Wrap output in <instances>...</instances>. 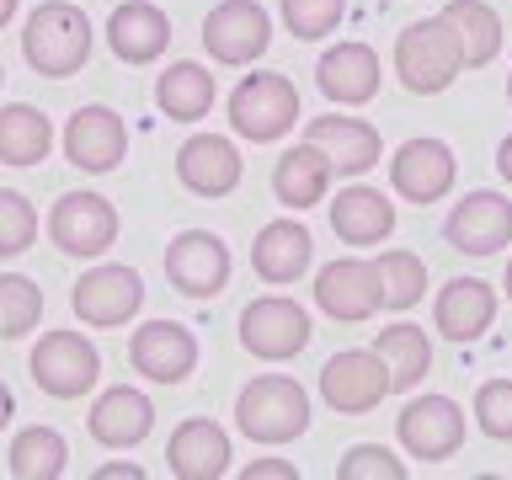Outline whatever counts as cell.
Segmentation results:
<instances>
[{"label": "cell", "instance_id": "6da1fadb", "mask_svg": "<svg viewBox=\"0 0 512 480\" xmlns=\"http://www.w3.org/2000/svg\"><path fill=\"white\" fill-rule=\"evenodd\" d=\"M91 16L75 6V0H43L38 11L27 16L22 27V54L38 75L48 80H70L86 70L91 59Z\"/></svg>", "mask_w": 512, "mask_h": 480}, {"label": "cell", "instance_id": "7a4b0ae2", "mask_svg": "<svg viewBox=\"0 0 512 480\" xmlns=\"http://www.w3.org/2000/svg\"><path fill=\"white\" fill-rule=\"evenodd\" d=\"M235 427L246 432L251 443H294L304 427H310V395H304L299 379L288 374H256L246 390L235 395Z\"/></svg>", "mask_w": 512, "mask_h": 480}, {"label": "cell", "instance_id": "3957f363", "mask_svg": "<svg viewBox=\"0 0 512 480\" xmlns=\"http://www.w3.org/2000/svg\"><path fill=\"white\" fill-rule=\"evenodd\" d=\"M464 70V54H459V38L448 32L443 16H427V22H411L406 32L395 38V75L411 96H438L459 80Z\"/></svg>", "mask_w": 512, "mask_h": 480}, {"label": "cell", "instance_id": "277c9868", "mask_svg": "<svg viewBox=\"0 0 512 480\" xmlns=\"http://www.w3.org/2000/svg\"><path fill=\"white\" fill-rule=\"evenodd\" d=\"M299 123V86L288 75L256 70L230 91V128L251 144H272Z\"/></svg>", "mask_w": 512, "mask_h": 480}, {"label": "cell", "instance_id": "5b68a950", "mask_svg": "<svg viewBox=\"0 0 512 480\" xmlns=\"http://www.w3.org/2000/svg\"><path fill=\"white\" fill-rule=\"evenodd\" d=\"M310 310L288 294H262L240 310V347L262 363H288L310 347Z\"/></svg>", "mask_w": 512, "mask_h": 480}, {"label": "cell", "instance_id": "8992f818", "mask_svg": "<svg viewBox=\"0 0 512 480\" xmlns=\"http://www.w3.org/2000/svg\"><path fill=\"white\" fill-rule=\"evenodd\" d=\"M32 384L54 400H80L102 379V352H96L80 331H43V342L32 347Z\"/></svg>", "mask_w": 512, "mask_h": 480}, {"label": "cell", "instance_id": "52a82bcc", "mask_svg": "<svg viewBox=\"0 0 512 480\" xmlns=\"http://www.w3.org/2000/svg\"><path fill=\"white\" fill-rule=\"evenodd\" d=\"M70 310L86 320L91 331H118V326H128V320L144 310V278L134 267L102 262V267H91V272L75 278Z\"/></svg>", "mask_w": 512, "mask_h": 480}, {"label": "cell", "instance_id": "ba28073f", "mask_svg": "<svg viewBox=\"0 0 512 480\" xmlns=\"http://www.w3.org/2000/svg\"><path fill=\"white\" fill-rule=\"evenodd\" d=\"M48 240L64 256H107L118 246V208H112L102 192H64V198L48 208Z\"/></svg>", "mask_w": 512, "mask_h": 480}, {"label": "cell", "instance_id": "9c48e42d", "mask_svg": "<svg viewBox=\"0 0 512 480\" xmlns=\"http://www.w3.org/2000/svg\"><path fill=\"white\" fill-rule=\"evenodd\" d=\"M166 278L187 299H219L230 288V246L214 230H182L166 246Z\"/></svg>", "mask_w": 512, "mask_h": 480}, {"label": "cell", "instance_id": "30bf717a", "mask_svg": "<svg viewBox=\"0 0 512 480\" xmlns=\"http://www.w3.org/2000/svg\"><path fill=\"white\" fill-rule=\"evenodd\" d=\"M267 43H272V22L256 0H219L203 16V48L214 64H230V70L256 64L267 54Z\"/></svg>", "mask_w": 512, "mask_h": 480}, {"label": "cell", "instance_id": "8fae6325", "mask_svg": "<svg viewBox=\"0 0 512 480\" xmlns=\"http://www.w3.org/2000/svg\"><path fill=\"white\" fill-rule=\"evenodd\" d=\"M395 438L411 459L443 464L464 448V411L448 395H416L411 406L395 416Z\"/></svg>", "mask_w": 512, "mask_h": 480}, {"label": "cell", "instance_id": "7c38bea8", "mask_svg": "<svg viewBox=\"0 0 512 480\" xmlns=\"http://www.w3.org/2000/svg\"><path fill=\"white\" fill-rule=\"evenodd\" d=\"M384 395H390V368H384L379 352L352 347L326 358V368H320V400L336 416H368Z\"/></svg>", "mask_w": 512, "mask_h": 480}, {"label": "cell", "instance_id": "4fadbf2b", "mask_svg": "<svg viewBox=\"0 0 512 480\" xmlns=\"http://www.w3.org/2000/svg\"><path fill=\"white\" fill-rule=\"evenodd\" d=\"M315 304L342 326H358V320H374L379 304V267L363 262V256H336L315 272Z\"/></svg>", "mask_w": 512, "mask_h": 480}, {"label": "cell", "instance_id": "5bb4252c", "mask_svg": "<svg viewBox=\"0 0 512 480\" xmlns=\"http://www.w3.org/2000/svg\"><path fill=\"white\" fill-rule=\"evenodd\" d=\"M128 155V123L118 118L112 107L91 102V107H75L70 123H64V160L75 171H118V160Z\"/></svg>", "mask_w": 512, "mask_h": 480}, {"label": "cell", "instance_id": "9a60e30c", "mask_svg": "<svg viewBox=\"0 0 512 480\" xmlns=\"http://www.w3.org/2000/svg\"><path fill=\"white\" fill-rule=\"evenodd\" d=\"M128 363L150 384H182L198 368V336L187 326H176V320H144L128 336Z\"/></svg>", "mask_w": 512, "mask_h": 480}, {"label": "cell", "instance_id": "2e32d148", "mask_svg": "<svg viewBox=\"0 0 512 480\" xmlns=\"http://www.w3.org/2000/svg\"><path fill=\"white\" fill-rule=\"evenodd\" d=\"M454 176H459V160L443 139H406L390 160V187L400 192L406 203H438L454 192Z\"/></svg>", "mask_w": 512, "mask_h": 480}, {"label": "cell", "instance_id": "e0dca14e", "mask_svg": "<svg viewBox=\"0 0 512 480\" xmlns=\"http://www.w3.org/2000/svg\"><path fill=\"white\" fill-rule=\"evenodd\" d=\"M443 240L459 256H496L502 246H512V203L502 192H470V198L454 203Z\"/></svg>", "mask_w": 512, "mask_h": 480}, {"label": "cell", "instance_id": "ac0fdd59", "mask_svg": "<svg viewBox=\"0 0 512 480\" xmlns=\"http://www.w3.org/2000/svg\"><path fill=\"white\" fill-rule=\"evenodd\" d=\"M246 176V160L224 134H192L182 150H176V182H182L192 198H230Z\"/></svg>", "mask_w": 512, "mask_h": 480}, {"label": "cell", "instance_id": "d6986e66", "mask_svg": "<svg viewBox=\"0 0 512 480\" xmlns=\"http://www.w3.org/2000/svg\"><path fill=\"white\" fill-rule=\"evenodd\" d=\"M150 427H155V406L144 390H134V384H112V390H102L86 411V432L102 448H139L150 438Z\"/></svg>", "mask_w": 512, "mask_h": 480}, {"label": "cell", "instance_id": "ffe728a7", "mask_svg": "<svg viewBox=\"0 0 512 480\" xmlns=\"http://www.w3.org/2000/svg\"><path fill=\"white\" fill-rule=\"evenodd\" d=\"M379 54L368 43H336L320 54L315 64V86L326 102L336 107H363V102H374L379 96Z\"/></svg>", "mask_w": 512, "mask_h": 480}, {"label": "cell", "instance_id": "44dd1931", "mask_svg": "<svg viewBox=\"0 0 512 480\" xmlns=\"http://www.w3.org/2000/svg\"><path fill=\"white\" fill-rule=\"evenodd\" d=\"M304 139L331 160L336 176H363V171H374L379 155H384L379 128L363 123V118H342V112H331V118H310Z\"/></svg>", "mask_w": 512, "mask_h": 480}, {"label": "cell", "instance_id": "7402d4cb", "mask_svg": "<svg viewBox=\"0 0 512 480\" xmlns=\"http://www.w3.org/2000/svg\"><path fill=\"white\" fill-rule=\"evenodd\" d=\"M230 459H235L230 432H224L214 416H187L166 443V464H171L176 480H219L230 470Z\"/></svg>", "mask_w": 512, "mask_h": 480}, {"label": "cell", "instance_id": "603a6c76", "mask_svg": "<svg viewBox=\"0 0 512 480\" xmlns=\"http://www.w3.org/2000/svg\"><path fill=\"white\" fill-rule=\"evenodd\" d=\"M310 256H315V240L299 219H272L251 240V267H256V278L272 283V288L299 283L304 267H310Z\"/></svg>", "mask_w": 512, "mask_h": 480}, {"label": "cell", "instance_id": "cb8c5ba5", "mask_svg": "<svg viewBox=\"0 0 512 480\" xmlns=\"http://www.w3.org/2000/svg\"><path fill=\"white\" fill-rule=\"evenodd\" d=\"M107 43L123 64H155L171 48V22L155 0H123L107 16Z\"/></svg>", "mask_w": 512, "mask_h": 480}, {"label": "cell", "instance_id": "d4e9b609", "mask_svg": "<svg viewBox=\"0 0 512 480\" xmlns=\"http://www.w3.org/2000/svg\"><path fill=\"white\" fill-rule=\"evenodd\" d=\"M432 320H438V331L448 336V342H480V336L491 331V320H496L491 283H480V278L443 283L438 304H432Z\"/></svg>", "mask_w": 512, "mask_h": 480}, {"label": "cell", "instance_id": "484cf974", "mask_svg": "<svg viewBox=\"0 0 512 480\" xmlns=\"http://www.w3.org/2000/svg\"><path fill=\"white\" fill-rule=\"evenodd\" d=\"M331 160L315 150L310 139L304 144H288V150L278 155V166H272V198H278L283 208H294V214H304V208L326 203L331 192Z\"/></svg>", "mask_w": 512, "mask_h": 480}, {"label": "cell", "instance_id": "4316f807", "mask_svg": "<svg viewBox=\"0 0 512 480\" xmlns=\"http://www.w3.org/2000/svg\"><path fill=\"white\" fill-rule=\"evenodd\" d=\"M331 230L342 246H379L395 230V203L379 187H342L331 198Z\"/></svg>", "mask_w": 512, "mask_h": 480}, {"label": "cell", "instance_id": "83f0119b", "mask_svg": "<svg viewBox=\"0 0 512 480\" xmlns=\"http://www.w3.org/2000/svg\"><path fill=\"white\" fill-rule=\"evenodd\" d=\"M214 96H219L214 75H208L203 64H192V59H176L171 70L155 80V107L166 112L171 123H198V118H208V112H214Z\"/></svg>", "mask_w": 512, "mask_h": 480}, {"label": "cell", "instance_id": "f1b7e54d", "mask_svg": "<svg viewBox=\"0 0 512 480\" xmlns=\"http://www.w3.org/2000/svg\"><path fill=\"white\" fill-rule=\"evenodd\" d=\"M438 16L459 38L464 70H480V64H491L496 54H502V16H496L486 0H448Z\"/></svg>", "mask_w": 512, "mask_h": 480}, {"label": "cell", "instance_id": "f546056e", "mask_svg": "<svg viewBox=\"0 0 512 480\" xmlns=\"http://www.w3.org/2000/svg\"><path fill=\"white\" fill-rule=\"evenodd\" d=\"M48 144H54V123L32 102L0 107V166H38L48 160Z\"/></svg>", "mask_w": 512, "mask_h": 480}, {"label": "cell", "instance_id": "4dcf8cb0", "mask_svg": "<svg viewBox=\"0 0 512 480\" xmlns=\"http://www.w3.org/2000/svg\"><path fill=\"white\" fill-rule=\"evenodd\" d=\"M374 352L384 358V368H390V390H416L422 374L432 368V342H427L422 326H411V320L384 326L374 336Z\"/></svg>", "mask_w": 512, "mask_h": 480}, {"label": "cell", "instance_id": "1f68e13d", "mask_svg": "<svg viewBox=\"0 0 512 480\" xmlns=\"http://www.w3.org/2000/svg\"><path fill=\"white\" fill-rule=\"evenodd\" d=\"M11 475L16 480H59L64 464H70V443H64L59 427H22L11 438Z\"/></svg>", "mask_w": 512, "mask_h": 480}, {"label": "cell", "instance_id": "d6a6232c", "mask_svg": "<svg viewBox=\"0 0 512 480\" xmlns=\"http://www.w3.org/2000/svg\"><path fill=\"white\" fill-rule=\"evenodd\" d=\"M379 304L384 310H411L427 294V262L416 251H384L379 256Z\"/></svg>", "mask_w": 512, "mask_h": 480}, {"label": "cell", "instance_id": "836d02e7", "mask_svg": "<svg viewBox=\"0 0 512 480\" xmlns=\"http://www.w3.org/2000/svg\"><path fill=\"white\" fill-rule=\"evenodd\" d=\"M38 320H43V288L22 272H0V336L22 342L27 331H38Z\"/></svg>", "mask_w": 512, "mask_h": 480}, {"label": "cell", "instance_id": "e575fe53", "mask_svg": "<svg viewBox=\"0 0 512 480\" xmlns=\"http://www.w3.org/2000/svg\"><path fill=\"white\" fill-rule=\"evenodd\" d=\"M43 230V219H38V208H32L22 192H11V187H0V262L6 256H22L32 251V240H38Z\"/></svg>", "mask_w": 512, "mask_h": 480}, {"label": "cell", "instance_id": "d590c367", "mask_svg": "<svg viewBox=\"0 0 512 480\" xmlns=\"http://www.w3.org/2000/svg\"><path fill=\"white\" fill-rule=\"evenodd\" d=\"M283 27L294 32L299 43H320L326 32L342 27V16H347V0H283Z\"/></svg>", "mask_w": 512, "mask_h": 480}, {"label": "cell", "instance_id": "8d00e7d4", "mask_svg": "<svg viewBox=\"0 0 512 480\" xmlns=\"http://www.w3.org/2000/svg\"><path fill=\"white\" fill-rule=\"evenodd\" d=\"M406 459H395L384 443H358L336 464V480H406Z\"/></svg>", "mask_w": 512, "mask_h": 480}, {"label": "cell", "instance_id": "74e56055", "mask_svg": "<svg viewBox=\"0 0 512 480\" xmlns=\"http://www.w3.org/2000/svg\"><path fill=\"white\" fill-rule=\"evenodd\" d=\"M475 427L496 443H512V379H486L475 390Z\"/></svg>", "mask_w": 512, "mask_h": 480}, {"label": "cell", "instance_id": "f35d334b", "mask_svg": "<svg viewBox=\"0 0 512 480\" xmlns=\"http://www.w3.org/2000/svg\"><path fill=\"white\" fill-rule=\"evenodd\" d=\"M240 475H246V480H299V470H294V464H283V459H256Z\"/></svg>", "mask_w": 512, "mask_h": 480}, {"label": "cell", "instance_id": "ab89813d", "mask_svg": "<svg viewBox=\"0 0 512 480\" xmlns=\"http://www.w3.org/2000/svg\"><path fill=\"white\" fill-rule=\"evenodd\" d=\"M96 480H144V470H139V464H102Z\"/></svg>", "mask_w": 512, "mask_h": 480}, {"label": "cell", "instance_id": "60d3db41", "mask_svg": "<svg viewBox=\"0 0 512 480\" xmlns=\"http://www.w3.org/2000/svg\"><path fill=\"white\" fill-rule=\"evenodd\" d=\"M11 416H16V395H11V384L0 379V432L11 427Z\"/></svg>", "mask_w": 512, "mask_h": 480}, {"label": "cell", "instance_id": "b9f144b4", "mask_svg": "<svg viewBox=\"0 0 512 480\" xmlns=\"http://www.w3.org/2000/svg\"><path fill=\"white\" fill-rule=\"evenodd\" d=\"M496 171H502V182H512V134L496 144Z\"/></svg>", "mask_w": 512, "mask_h": 480}, {"label": "cell", "instance_id": "7bdbcfd3", "mask_svg": "<svg viewBox=\"0 0 512 480\" xmlns=\"http://www.w3.org/2000/svg\"><path fill=\"white\" fill-rule=\"evenodd\" d=\"M16 6H22V0H0V27H6L11 16H16Z\"/></svg>", "mask_w": 512, "mask_h": 480}, {"label": "cell", "instance_id": "ee69618b", "mask_svg": "<svg viewBox=\"0 0 512 480\" xmlns=\"http://www.w3.org/2000/svg\"><path fill=\"white\" fill-rule=\"evenodd\" d=\"M502 283H507V299H512V262H507V278Z\"/></svg>", "mask_w": 512, "mask_h": 480}, {"label": "cell", "instance_id": "f6af8a7d", "mask_svg": "<svg viewBox=\"0 0 512 480\" xmlns=\"http://www.w3.org/2000/svg\"><path fill=\"white\" fill-rule=\"evenodd\" d=\"M507 102H512V75H507Z\"/></svg>", "mask_w": 512, "mask_h": 480}, {"label": "cell", "instance_id": "bcb514c9", "mask_svg": "<svg viewBox=\"0 0 512 480\" xmlns=\"http://www.w3.org/2000/svg\"><path fill=\"white\" fill-rule=\"evenodd\" d=\"M0 80H6V64H0Z\"/></svg>", "mask_w": 512, "mask_h": 480}]
</instances>
